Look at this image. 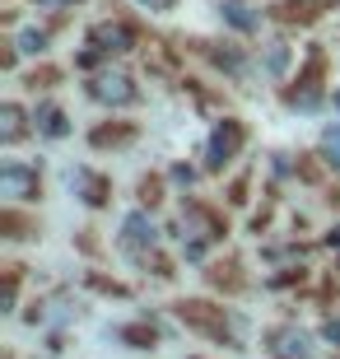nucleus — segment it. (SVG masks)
Returning <instances> with one entry per match:
<instances>
[{"label": "nucleus", "mask_w": 340, "mask_h": 359, "mask_svg": "<svg viewBox=\"0 0 340 359\" xmlns=\"http://www.w3.org/2000/svg\"><path fill=\"white\" fill-rule=\"evenodd\" d=\"M266 359H317V336L299 322H275L261 336Z\"/></svg>", "instance_id": "obj_4"}, {"label": "nucleus", "mask_w": 340, "mask_h": 359, "mask_svg": "<svg viewBox=\"0 0 340 359\" xmlns=\"http://www.w3.org/2000/svg\"><path fill=\"white\" fill-rule=\"evenodd\" d=\"M0 233H5L10 243H24V238L38 233V219H28L19 205H5V215H0Z\"/></svg>", "instance_id": "obj_18"}, {"label": "nucleus", "mask_w": 340, "mask_h": 359, "mask_svg": "<svg viewBox=\"0 0 340 359\" xmlns=\"http://www.w3.org/2000/svg\"><path fill=\"white\" fill-rule=\"evenodd\" d=\"M322 336H327L331 346H340V318H327V322H322Z\"/></svg>", "instance_id": "obj_25"}, {"label": "nucleus", "mask_w": 340, "mask_h": 359, "mask_svg": "<svg viewBox=\"0 0 340 359\" xmlns=\"http://www.w3.org/2000/svg\"><path fill=\"white\" fill-rule=\"evenodd\" d=\"M107 341H126V350H158V327L149 318L107 327Z\"/></svg>", "instance_id": "obj_12"}, {"label": "nucleus", "mask_w": 340, "mask_h": 359, "mask_svg": "<svg viewBox=\"0 0 340 359\" xmlns=\"http://www.w3.org/2000/svg\"><path fill=\"white\" fill-rule=\"evenodd\" d=\"M0 196H5V205L38 201L42 196V168H38V163L5 159V163H0Z\"/></svg>", "instance_id": "obj_7"}, {"label": "nucleus", "mask_w": 340, "mask_h": 359, "mask_svg": "<svg viewBox=\"0 0 340 359\" xmlns=\"http://www.w3.org/2000/svg\"><path fill=\"white\" fill-rule=\"evenodd\" d=\"M117 248L135 262L158 252V224L149 219V210H126L121 215V233H117Z\"/></svg>", "instance_id": "obj_6"}, {"label": "nucleus", "mask_w": 340, "mask_h": 359, "mask_svg": "<svg viewBox=\"0 0 340 359\" xmlns=\"http://www.w3.org/2000/svg\"><path fill=\"white\" fill-rule=\"evenodd\" d=\"M135 135H140V131H135V121H112V126H98V131H89V145H93V149H107V145L121 149V145H131Z\"/></svg>", "instance_id": "obj_17"}, {"label": "nucleus", "mask_w": 340, "mask_h": 359, "mask_svg": "<svg viewBox=\"0 0 340 359\" xmlns=\"http://www.w3.org/2000/svg\"><path fill=\"white\" fill-rule=\"evenodd\" d=\"M243 145H247V121L243 117H219L210 126V140H205V168L210 173H224V168L238 159Z\"/></svg>", "instance_id": "obj_3"}, {"label": "nucleus", "mask_w": 340, "mask_h": 359, "mask_svg": "<svg viewBox=\"0 0 340 359\" xmlns=\"http://www.w3.org/2000/svg\"><path fill=\"white\" fill-rule=\"evenodd\" d=\"M135 191H140V205H144V210H158V201H163V182H158V177H140V187H135Z\"/></svg>", "instance_id": "obj_22"}, {"label": "nucleus", "mask_w": 340, "mask_h": 359, "mask_svg": "<svg viewBox=\"0 0 340 359\" xmlns=\"http://www.w3.org/2000/svg\"><path fill=\"white\" fill-rule=\"evenodd\" d=\"M84 42H89L98 56H126V52L140 47V38H135V28L126 24V19H98V24H89Z\"/></svg>", "instance_id": "obj_9"}, {"label": "nucleus", "mask_w": 340, "mask_h": 359, "mask_svg": "<svg viewBox=\"0 0 340 359\" xmlns=\"http://www.w3.org/2000/svg\"><path fill=\"white\" fill-rule=\"evenodd\" d=\"M322 70H327V52L313 47V52H308V66H303L299 80H294V89H285V107L313 112V107L322 103Z\"/></svg>", "instance_id": "obj_8"}, {"label": "nucleus", "mask_w": 340, "mask_h": 359, "mask_svg": "<svg viewBox=\"0 0 340 359\" xmlns=\"http://www.w3.org/2000/svg\"><path fill=\"white\" fill-rule=\"evenodd\" d=\"M331 103H336V107H340V89H336V93H331Z\"/></svg>", "instance_id": "obj_28"}, {"label": "nucleus", "mask_w": 340, "mask_h": 359, "mask_svg": "<svg viewBox=\"0 0 340 359\" xmlns=\"http://www.w3.org/2000/svg\"><path fill=\"white\" fill-rule=\"evenodd\" d=\"M84 93H89L93 103L103 107H135L140 103V84L126 75V70H98V75H89V84H84Z\"/></svg>", "instance_id": "obj_5"}, {"label": "nucleus", "mask_w": 340, "mask_h": 359, "mask_svg": "<svg viewBox=\"0 0 340 359\" xmlns=\"http://www.w3.org/2000/svg\"><path fill=\"white\" fill-rule=\"evenodd\" d=\"M47 42H52V33H47V28H24V33L14 38V52H24V56H42V52H47Z\"/></svg>", "instance_id": "obj_20"}, {"label": "nucleus", "mask_w": 340, "mask_h": 359, "mask_svg": "<svg viewBox=\"0 0 340 359\" xmlns=\"http://www.w3.org/2000/svg\"><path fill=\"white\" fill-rule=\"evenodd\" d=\"M33 5H42V10H66V5H75V0H33Z\"/></svg>", "instance_id": "obj_27"}, {"label": "nucleus", "mask_w": 340, "mask_h": 359, "mask_svg": "<svg viewBox=\"0 0 340 359\" xmlns=\"http://www.w3.org/2000/svg\"><path fill=\"white\" fill-rule=\"evenodd\" d=\"M186 359H200V355H186Z\"/></svg>", "instance_id": "obj_29"}, {"label": "nucleus", "mask_w": 340, "mask_h": 359, "mask_svg": "<svg viewBox=\"0 0 340 359\" xmlns=\"http://www.w3.org/2000/svg\"><path fill=\"white\" fill-rule=\"evenodd\" d=\"M285 66H289V42H266L261 70L266 75H285Z\"/></svg>", "instance_id": "obj_21"}, {"label": "nucleus", "mask_w": 340, "mask_h": 359, "mask_svg": "<svg viewBox=\"0 0 340 359\" xmlns=\"http://www.w3.org/2000/svg\"><path fill=\"white\" fill-rule=\"evenodd\" d=\"M172 313H177L191 332L210 336V341H219V346L247 350V318H243L238 308L210 304V299H182V304H172Z\"/></svg>", "instance_id": "obj_1"}, {"label": "nucleus", "mask_w": 340, "mask_h": 359, "mask_svg": "<svg viewBox=\"0 0 340 359\" xmlns=\"http://www.w3.org/2000/svg\"><path fill=\"white\" fill-rule=\"evenodd\" d=\"M28 112L19 103H5L0 107V145H19V140H24L28 131H38V126H28Z\"/></svg>", "instance_id": "obj_14"}, {"label": "nucleus", "mask_w": 340, "mask_h": 359, "mask_svg": "<svg viewBox=\"0 0 340 359\" xmlns=\"http://www.w3.org/2000/svg\"><path fill=\"white\" fill-rule=\"evenodd\" d=\"M140 10H149V14H172L177 10V0H135Z\"/></svg>", "instance_id": "obj_23"}, {"label": "nucleus", "mask_w": 340, "mask_h": 359, "mask_svg": "<svg viewBox=\"0 0 340 359\" xmlns=\"http://www.w3.org/2000/svg\"><path fill=\"white\" fill-rule=\"evenodd\" d=\"M172 182L191 187V182H196V168H186V163H172Z\"/></svg>", "instance_id": "obj_24"}, {"label": "nucleus", "mask_w": 340, "mask_h": 359, "mask_svg": "<svg viewBox=\"0 0 340 359\" xmlns=\"http://www.w3.org/2000/svg\"><path fill=\"white\" fill-rule=\"evenodd\" d=\"M196 47H200V56H205V61H215L219 70H229L233 80H243V75H247V52H243L238 42H196Z\"/></svg>", "instance_id": "obj_13"}, {"label": "nucleus", "mask_w": 340, "mask_h": 359, "mask_svg": "<svg viewBox=\"0 0 340 359\" xmlns=\"http://www.w3.org/2000/svg\"><path fill=\"white\" fill-rule=\"evenodd\" d=\"M224 233H229V224L219 219V210H210L200 201H186L182 215H177V224H172V238H177L186 262H200L215 243H224Z\"/></svg>", "instance_id": "obj_2"}, {"label": "nucleus", "mask_w": 340, "mask_h": 359, "mask_svg": "<svg viewBox=\"0 0 340 359\" xmlns=\"http://www.w3.org/2000/svg\"><path fill=\"white\" fill-rule=\"evenodd\" d=\"M33 126H38V135H47V140H66L70 135V121L56 103H42L38 112H33Z\"/></svg>", "instance_id": "obj_16"}, {"label": "nucleus", "mask_w": 340, "mask_h": 359, "mask_svg": "<svg viewBox=\"0 0 340 359\" xmlns=\"http://www.w3.org/2000/svg\"><path fill=\"white\" fill-rule=\"evenodd\" d=\"M79 318V304L70 299V294H42V299H33V313H28V322L33 327H66V322Z\"/></svg>", "instance_id": "obj_11"}, {"label": "nucleus", "mask_w": 340, "mask_h": 359, "mask_svg": "<svg viewBox=\"0 0 340 359\" xmlns=\"http://www.w3.org/2000/svg\"><path fill=\"white\" fill-rule=\"evenodd\" d=\"M66 187L75 191L89 210H103V205H112V177L93 173L89 163H75V168H66Z\"/></svg>", "instance_id": "obj_10"}, {"label": "nucleus", "mask_w": 340, "mask_h": 359, "mask_svg": "<svg viewBox=\"0 0 340 359\" xmlns=\"http://www.w3.org/2000/svg\"><path fill=\"white\" fill-rule=\"evenodd\" d=\"M317 154H322L327 168H336V173H340V121L322 126V135H317Z\"/></svg>", "instance_id": "obj_19"}, {"label": "nucleus", "mask_w": 340, "mask_h": 359, "mask_svg": "<svg viewBox=\"0 0 340 359\" xmlns=\"http://www.w3.org/2000/svg\"><path fill=\"white\" fill-rule=\"evenodd\" d=\"M219 19L229 28H238V33H257V28H261V10H252V5H243V0H224Z\"/></svg>", "instance_id": "obj_15"}, {"label": "nucleus", "mask_w": 340, "mask_h": 359, "mask_svg": "<svg viewBox=\"0 0 340 359\" xmlns=\"http://www.w3.org/2000/svg\"><path fill=\"white\" fill-rule=\"evenodd\" d=\"M327 248H331V252H336V262H340V224H336V229H331V233H327Z\"/></svg>", "instance_id": "obj_26"}]
</instances>
